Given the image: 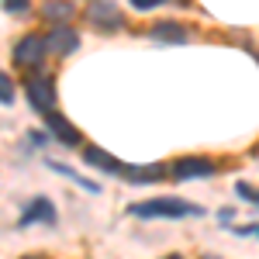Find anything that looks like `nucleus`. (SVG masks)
<instances>
[{
  "mask_svg": "<svg viewBox=\"0 0 259 259\" xmlns=\"http://www.w3.org/2000/svg\"><path fill=\"white\" fill-rule=\"evenodd\" d=\"M135 218H200L197 204H187L177 197H159V200H145V204H132L128 207Z\"/></svg>",
  "mask_w": 259,
  "mask_h": 259,
  "instance_id": "1",
  "label": "nucleus"
},
{
  "mask_svg": "<svg viewBox=\"0 0 259 259\" xmlns=\"http://www.w3.org/2000/svg\"><path fill=\"white\" fill-rule=\"evenodd\" d=\"M87 21H90L97 31H107V35H111V31H121V24H124L118 4H111V0H90Z\"/></svg>",
  "mask_w": 259,
  "mask_h": 259,
  "instance_id": "2",
  "label": "nucleus"
},
{
  "mask_svg": "<svg viewBox=\"0 0 259 259\" xmlns=\"http://www.w3.org/2000/svg\"><path fill=\"white\" fill-rule=\"evenodd\" d=\"M45 38L41 35H24V38L14 45V62L18 66H24V69H35V66H41L45 62Z\"/></svg>",
  "mask_w": 259,
  "mask_h": 259,
  "instance_id": "3",
  "label": "nucleus"
},
{
  "mask_svg": "<svg viewBox=\"0 0 259 259\" xmlns=\"http://www.w3.org/2000/svg\"><path fill=\"white\" fill-rule=\"evenodd\" d=\"M45 49H49L52 56H73V52L80 49V35H76L69 24H56V28L45 35Z\"/></svg>",
  "mask_w": 259,
  "mask_h": 259,
  "instance_id": "4",
  "label": "nucleus"
},
{
  "mask_svg": "<svg viewBox=\"0 0 259 259\" xmlns=\"http://www.w3.org/2000/svg\"><path fill=\"white\" fill-rule=\"evenodd\" d=\"M24 90H28V100H31V107L35 111H49L52 104H56V87H52V76H31V80L24 83Z\"/></svg>",
  "mask_w": 259,
  "mask_h": 259,
  "instance_id": "5",
  "label": "nucleus"
},
{
  "mask_svg": "<svg viewBox=\"0 0 259 259\" xmlns=\"http://www.w3.org/2000/svg\"><path fill=\"white\" fill-rule=\"evenodd\" d=\"M41 118H45V124H49L52 139H59L62 145H80V139H83L80 128H73V124L62 118L59 111H52V107H49V111H41Z\"/></svg>",
  "mask_w": 259,
  "mask_h": 259,
  "instance_id": "6",
  "label": "nucleus"
},
{
  "mask_svg": "<svg viewBox=\"0 0 259 259\" xmlns=\"http://www.w3.org/2000/svg\"><path fill=\"white\" fill-rule=\"evenodd\" d=\"M173 177L177 180H204V177H214V162L211 159H200V156H187V159L173 162Z\"/></svg>",
  "mask_w": 259,
  "mask_h": 259,
  "instance_id": "7",
  "label": "nucleus"
},
{
  "mask_svg": "<svg viewBox=\"0 0 259 259\" xmlns=\"http://www.w3.org/2000/svg\"><path fill=\"white\" fill-rule=\"evenodd\" d=\"M83 159L90 162L94 169H100V173H111V177H124V162L114 159L111 152H104V149H87L83 152Z\"/></svg>",
  "mask_w": 259,
  "mask_h": 259,
  "instance_id": "8",
  "label": "nucleus"
},
{
  "mask_svg": "<svg viewBox=\"0 0 259 259\" xmlns=\"http://www.w3.org/2000/svg\"><path fill=\"white\" fill-rule=\"evenodd\" d=\"M35 221L56 225V207H52V200L35 197L31 204H28V207H24V214H21V225H35Z\"/></svg>",
  "mask_w": 259,
  "mask_h": 259,
  "instance_id": "9",
  "label": "nucleus"
},
{
  "mask_svg": "<svg viewBox=\"0 0 259 259\" xmlns=\"http://www.w3.org/2000/svg\"><path fill=\"white\" fill-rule=\"evenodd\" d=\"M73 14H76V4L73 0H45V7H41V18L56 21V24L73 21Z\"/></svg>",
  "mask_w": 259,
  "mask_h": 259,
  "instance_id": "10",
  "label": "nucleus"
},
{
  "mask_svg": "<svg viewBox=\"0 0 259 259\" xmlns=\"http://www.w3.org/2000/svg\"><path fill=\"white\" fill-rule=\"evenodd\" d=\"M166 177V169H162L159 162H149V166H124V180H132V183H156V180Z\"/></svg>",
  "mask_w": 259,
  "mask_h": 259,
  "instance_id": "11",
  "label": "nucleus"
},
{
  "mask_svg": "<svg viewBox=\"0 0 259 259\" xmlns=\"http://www.w3.org/2000/svg\"><path fill=\"white\" fill-rule=\"evenodd\" d=\"M149 35H152L156 41H173V45H183V41H190V35H187L180 24H173V21H162V24H156Z\"/></svg>",
  "mask_w": 259,
  "mask_h": 259,
  "instance_id": "12",
  "label": "nucleus"
},
{
  "mask_svg": "<svg viewBox=\"0 0 259 259\" xmlns=\"http://www.w3.org/2000/svg\"><path fill=\"white\" fill-rule=\"evenodd\" d=\"M14 100V83L7 73H0V104H11Z\"/></svg>",
  "mask_w": 259,
  "mask_h": 259,
  "instance_id": "13",
  "label": "nucleus"
},
{
  "mask_svg": "<svg viewBox=\"0 0 259 259\" xmlns=\"http://www.w3.org/2000/svg\"><path fill=\"white\" fill-rule=\"evenodd\" d=\"M239 197H245L249 204H256V207H259V190H252L249 183H239Z\"/></svg>",
  "mask_w": 259,
  "mask_h": 259,
  "instance_id": "14",
  "label": "nucleus"
},
{
  "mask_svg": "<svg viewBox=\"0 0 259 259\" xmlns=\"http://www.w3.org/2000/svg\"><path fill=\"white\" fill-rule=\"evenodd\" d=\"M159 4H166V0H132L135 11H152V7H159Z\"/></svg>",
  "mask_w": 259,
  "mask_h": 259,
  "instance_id": "15",
  "label": "nucleus"
},
{
  "mask_svg": "<svg viewBox=\"0 0 259 259\" xmlns=\"http://www.w3.org/2000/svg\"><path fill=\"white\" fill-rule=\"evenodd\" d=\"M7 11H28V0H4Z\"/></svg>",
  "mask_w": 259,
  "mask_h": 259,
  "instance_id": "16",
  "label": "nucleus"
},
{
  "mask_svg": "<svg viewBox=\"0 0 259 259\" xmlns=\"http://www.w3.org/2000/svg\"><path fill=\"white\" fill-rule=\"evenodd\" d=\"M166 259H183V256H166Z\"/></svg>",
  "mask_w": 259,
  "mask_h": 259,
  "instance_id": "17",
  "label": "nucleus"
},
{
  "mask_svg": "<svg viewBox=\"0 0 259 259\" xmlns=\"http://www.w3.org/2000/svg\"><path fill=\"white\" fill-rule=\"evenodd\" d=\"M204 259H211V256H204Z\"/></svg>",
  "mask_w": 259,
  "mask_h": 259,
  "instance_id": "18",
  "label": "nucleus"
}]
</instances>
